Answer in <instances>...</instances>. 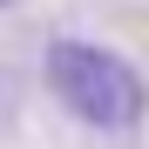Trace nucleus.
I'll list each match as a JSON object with an SVG mask.
<instances>
[{"instance_id":"obj_1","label":"nucleus","mask_w":149,"mask_h":149,"mask_svg":"<svg viewBox=\"0 0 149 149\" xmlns=\"http://www.w3.org/2000/svg\"><path fill=\"white\" fill-rule=\"evenodd\" d=\"M47 88L95 136H136L149 115V81L136 74V61H122L115 47L81 41V34L47 41Z\"/></svg>"},{"instance_id":"obj_2","label":"nucleus","mask_w":149,"mask_h":149,"mask_svg":"<svg viewBox=\"0 0 149 149\" xmlns=\"http://www.w3.org/2000/svg\"><path fill=\"white\" fill-rule=\"evenodd\" d=\"M0 7H20V0H0Z\"/></svg>"}]
</instances>
